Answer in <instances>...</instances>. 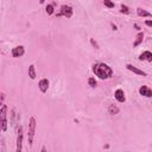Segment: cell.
I'll list each match as a JSON object with an SVG mask.
<instances>
[{
  "label": "cell",
  "instance_id": "6da1fadb",
  "mask_svg": "<svg viewBox=\"0 0 152 152\" xmlns=\"http://www.w3.org/2000/svg\"><path fill=\"white\" fill-rule=\"evenodd\" d=\"M93 72L100 80H108L113 76V69L108 64L101 63V62H97V63L93 64Z\"/></svg>",
  "mask_w": 152,
  "mask_h": 152
},
{
  "label": "cell",
  "instance_id": "7a4b0ae2",
  "mask_svg": "<svg viewBox=\"0 0 152 152\" xmlns=\"http://www.w3.org/2000/svg\"><path fill=\"white\" fill-rule=\"evenodd\" d=\"M36 126H37L36 119H34V116H31V118H30V121H28V128H27V142H28V146H30V147L32 146V142H33L34 132H36Z\"/></svg>",
  "mask_w": 152,
  "mask_h": 152
},
{
  "label": "cell",
  "instance_id": "3957f363",
  "mask_svg": "<svg viewBox=\"0 0 152 152\" xmlns=\"http://www.w3.org/2000/svg\"><path fill=\"white\" fill-rule=\"evenodd\" d=\"M57 17H65V18H71L72 17V7L69 5H62L59 13H57Z\"/></svg>",
  "mask_w": 152,
  "mask_h": 152
},
{
  "label": "cell",
  "instance_id": "277c9868",
  "mask_svg": "<svg viewBox=\"0 0 152 152\" xmlns=\"http://www.w3.org/2000/svg\"><path fill=\"white\" fill-rule=\"evenodd\" d=\"M17 146H15V151L20 152L21 151V146H23V126H18L17 129Z\"/></svg>",
  "mask_w": 152,
  "mask_h": 152
},
{
  "label": "cell",
  "instance_id": "5b68a950",
  "mask_svg": "<svg viewBox=\"0 0 152 152\" xmlns=\"http://www.w3.org/2000/svg\"><path fill=\"white\" fill-rule=\"evenodd\" d=\"M24 53H25V49H24L23 45H19V46H15V48L12 49V56H13L14 58H19V57H21Z\"/></svg>",
  "mask_w": 152,
  "mask_h": 152
},
{
  "label": "cell",
  "instance_id": "8992f818",
  "mask_svg": "<svg viewBox=\"0 0 152 152\" xmlns=\"http://www.w3.org/2000/svg\"><path fill=\"white\" fill-rule=\"evenodd\" d=\"M49 84H50V82H49V80H48V78H42V80L38 82L39 90H40L42 93H46V91H48V89H49Z\"/></svg>",
  "mask_w": 152,
  "mask_h": 152
},
{
  "label": "cell",
  "instance_id": "52a82bcc",
  "mask_svg": "<svg viewBox=\"0 0 152 152\" xmlns=\"http://www.w3.org/2000/svg\"><path fill=\"white\" fill-rule=\"evenodd\" d=\"M139 94L145 96V97H152V89H150L146 86H141L139 88Z\"/></svg>",
  "mask_w": 152,
  "mask_h": 152
},
{
  "label": "cell",
  "instance_id": "ba28073f",
  "mask_svg": "<svg viewBox=\"0 0 152 152\" xmlns=\"http://www.w3.org/2000/svg\"><path fill=\"white\" fill-rule=\"evenodd\" d=\"M114 97L119 101V102H125L126 101V96H125V93L122 89H116L115 93H114Z\"/></svg>",
  "mask_w": 152,
  "mask_h": 152
},
{
  "label": "cell",
  "instance_id": "9c48e42d",
  "mask_svg": "<svg viewBox=\"0 0 152 152\" xmlns=\"http://www.w3.org/2000/svg\"><path fill=\"white\" fill-rule=\"evenodd\" d=\"M126 68H127L129 71H132V72H134V74H137V75L146 76V72H145V71H142L141 69H138L137 66H133L132 64H127V65H126Z\"/></svg>",
  "mask_w": 152,
  "mask_h": 152
},
{
  "label": "cell",
  "instance_id": "30bf717a",
  "mask_svg": "<svg viewBox=\"0 0 152 152\" xmlns=\"http://www.w3.org/2000/svg\"><path fill=\"white\" fill-rule=\"evenodd\" d=\"M139 59H140V61H147V62H152V52H151V51H144L142 53H140Z\"/></svg>",
  "mask_w": 152,
  "mask_h": 152
},
{
  "label": "cell",
  "instance_id": "8fae6325",
  "mask_svg": "<svg viewBox=\"0 0 152 152\" xmlns=\"http://www.w3.org/2000/svg\"><path fill=\"white\" fill-rule=\"evenodd\" d=\"M142 40H144V33H142V32H139V33L135 36V40H134V43H133V46L140 45V44L142 43Z\"/></svg>",
  "mask_w": 152,
  "mask_h": 152
},
{
  "label": "cell",
  "instance_id": "7c38bea8",
  "mask_svg": "<svg viewBox=\"0 0 152 152\" xmlns=\"http://www.w3.org/2000/svg\"><path fill=\"white\" fill-rule=\"evenodd\" d=\"M137 14H138L139 17H152V14H151L150 12H147L146 10H144V8H141V7H138V8H137Z\"/></svg>",
  "mask_w": 152,
  "mask_h": 152
},
{
  "label": "cell",
  "instance_id": "4fadbf2b",
  "mask_svg": "<svg viewBox=\"0 0 152 152\" xmlns=\"http://www.w3.org/2000/svg\"><path fill=\"white\" fill-rule=\"evenodd\" d=\"M28 76H30L31 80H34L36 76H37V74H36V68H34L33 64H31V65L28 66Z\"/></svg>",
  "mask_w": 152,
  "mask_h": 152
},
{
  "label": "cell",
  "instance_id": "5bb4252c",
  "mask_svg": "<svg viewBox=\"0 0 152 152\" xmlns=\"http://www.w3.org/2000/svg\"><path fill=\"white\" fill-rule=\"evenodd\" d=\"M6 115H7V106L6 104H2L1 106V109H0V120L6 119Z\"/></svg>",
  "mask_w": 152,
  "mask_h": 152
},
{
  "label": "cell",
  "instance_id": "9a60e30c",
  "mask_svg": "<svg viewBox=\"0 0 152 152\" xmlns=\"http://www.w3.org/2000/svg\"><path fill=\"white\" fill-rule=\"evenodd\" d=\"M108 113L112 114V115H113V114H118V113H119V108H118L116 106H114V104H110L109 108H108Z\"/></svg>",
  "mask_w": 152,
  "mask_h": 152
},
{
  "label": "cell",
  "instance_id": "2e32d148",
  "mask_svg": "<svg viewBox=\"0 0 152 152\" xmlns=\"http://www.w3.org/2000/svg\"><path fill=\"white\" fill-rule=\"evenodd\" d=\"M88 84H89L91 88H95V87L97 86V82H96V80H95L94 77H89V78H88Z\"/></svg>",
  "mask_w": 152,
  "mask_h": 152
},
{
  "label": "cell",
  "instance_id": "e0dca14e",
  "mask_svg": "<svg viewBox=\"0 0 152 152\" xmlns=\"http://www.w3.org/2000/svg\"><path fill=\"white\" fill-rule=\"evenodd\" d=\"M45 11H46V13L49 14V15H51V14H53V5H48L46 7H45Z\"/></svg>",
  "mask_w": 152,
  "mask_h": 152
},
{
  "label": "cell",
  "instance_id": "ac0fdd59",
  "mask_svg": "<svg viewBox=\"0 0 152 152\" xmlns=\"http://www.w3.org/2000/svg\"><path fill=\"white\" fill-rule=\"evenodd\" d=\"M103 5H104L106 7H108V8H113V7L115 6L114 2L110 1V0H103Z\"/></svg>",
  "mask_w": 152,
  "mask_h": 152
},
{
  "label": "cell",
  "instance_id": "d6986e66",
  "mask_svg": "<svg viewBox=\"0 0 152 152\" xmlns=\"http://www.w3.org/2000/svg\"><path fill=\"white\" fill-rule=\"evenodd\" d=\"M120 12H121V13H125V14H128V13H129V8H128L126 5H121V6H120Z\"/></svg>",
  "mask_w": 152,
  "mask_h": 152
},
{
  "label": "cell",
  "instance_id": "ffe728a7",
  "mask_svg": "<svg viewBox=\"0 0 152 152\" xmlns=\"http://www.w3.org/2000/svg\"><path fill=\"white\" fill-rule=\"evenodd\" d=\"M90 44H91V45H93V46H94L95 49H99V44H97V43H96V42H95V40H94L93 38L90 39Z\"/></svg>",
  "mask_w": 152,
  "mask_h": 152
},
{
  "label": "cell",
  "instance_id": "44dd1931",
  "mask_svg": "<svg viewBox=\"0 0 152 152\" xmlns=\"http://www.w3.org/2000/svg\"><path fill=\"white\" fill-rule=\"evenodd\" d=\"M145 24H146L147 26H150V27H152V20H146V21H145Z\"/></svg>",
  "mask_w": 152,
  "mask_h": 152
},
{
  "label": "cell",
  "instance_id": "7402d4cb",
  "mask_svg": "<svg viewBox=\"0 0 152 152\" xmlns=\"http://www.w3.org/2000/svg\"><path fill=\"white\" fill-rule=\"evenodd\" d=\"M112 27H113V30H118V28H116V26H115V25H113V24H112Z\"/></svg>",
  "mask_w": 152,
  "mask_h": 152
},
{
  "label": "cell",
  "instance_id": "603a6c76",
  "mask_svg": "<svg viewBox=\"0 0 152 152\" xmlns=\"http://www.w3.org/2000/svg\"><path fill=\"white\" fill-rule=\"evenodd\" d=\"M45 2V0H39V4H44Z\"/></svg>",
  "mask_w": 152,
  "mask_h": 152
}]
</instances>
